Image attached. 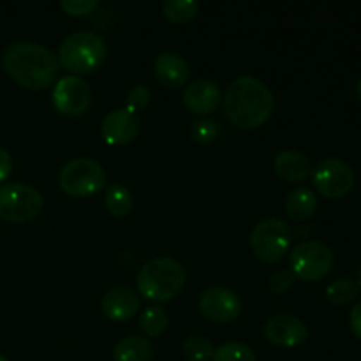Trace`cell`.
<instances>
[{
    "instance_id": "cell-14",
    "label": "cell",
    "mask_w": 361,
    "mask_h": 361,
    "mask_svg": "<svg viewBox=\"0 0 361 361\" xmlns=\"http://www.w3.org/2000/svg\"><path fill=\"white\" fill-rule=\"evenodd\" d=\"M222 101V94L219 85L208 78H200L192 83L187 85L183 92V102L187 108L197 115H207V113L215 111Z\"/></svg>"
},
{
    "instance_id": "cell-24",
    "label": "cell",
    "mask_w": 361,
    "mask_h": 361,
    "mask_svg": "<svg viewBox=\"0 0 361 361\" xmlns=\"http://www.w3.org/2000/svg\"><path fill=\"white\" fill-rule=\"evenodd\" d=\"M182 353L189 361H208L214 356V345L203 335H192L182 344Z\"/></svg>"
},
{
    "instance_id": "cell-19",
    "label": "cell",
    "mask_w": 361,
    "mask_h": 361,
    "mask_svg": "<svg viewBox=\"0 0 361 361\" xmlns=\"http://www.w3.org/2000/svg\"><path fill=\"white\" fill-rule=\"evenodd\" d=\"M286 210L289 217L295 221H305L312 217L314 212L317 210V196L309 187H296L288 194Z\"/></svg>"
},
{
    "instance_id": "cell-30",
    "label": "cell",
    "mask_w": 361,
    "mask_h": 361,
    "mask_svg": "<svg viewBox=\"0 0 361 361\" xmlns=\"http://www.w3.org/2000/svg\"><path fill=\"white\" fill-rule=\"evenodd\" d=\"M11 171H13V159L6 148L0 147V183L9 178Z\"/></svg>"
},
{
    "instance_id": "cell-15",
    "label": "cell",
    "mask_w": 361,
    "mask_h": 361,
    "mask_svg": "<svg viewBox=\"0 0 361 361\" xmlns=\"http://www.w3.org/2000/svg\"><path fill=\"white\" fill-rule=\"evenodd\" d=\"M102 312L113 321H127L134 317L140 309V298L127 286H115L102 296Z\"/></svg>"
},
{
    "instance_id": "cell-13",
    "label": "cell",
    "mask_w": 361,
    "mask_h": 361,
    "mask_svg": "<svg viewBox=\"0 0 361 361\" xmlns=\"http://www.w3.org/2000/svg\"><path fill=\"white\" fill-rule=\"evenodd\" d=\"M140 118L136 113L127 108H116L104 116L101 123V133L106 143L127 145L140 133Z\"/></svg>"
},
{
    "instance_id": "cell-29",
    "label": "cell",
    "mask_w": 361,
    "mask_h": 361,
    "mask_svg": "<svg viewBox=\"0 0 361 361\" xmlns=\"http://www.w3.org/2000/svg\"><path fill=\"white\" fill-rule=\"evenodd\" d=\"M293 284H295V275L289 270L275 271L270 279V289L274 293H277V295L289 291L293 288Z\"/></svg>"
},
{
    "instance_id": "cell-21",
    "label": "cell",
    "mask_w": 361,
    "mask_h": 361,
    "mask_svg": "<svg viewBox=\"0 0 361 361\" xmlns=\"http://www.w3.org/2000/svg\"><path fill=\"white\" fill-rule=\"evenodd\" d=\"M358 282L351 277L335 279L326 288V298L335 305H344L358 296Z\"/></svg>"
},
{
    "instance_id": "cell-27",
    "label": "cell",
    "mask_w": 361,
    "mask_h": 361,
    "mask_svg": "<svg viewBox=\"0 0 361 361\" xmlns=\"http://www.w3.org/2000/svg\"><path fill=\"white\" fill-rule=\"evenodd\" d=\"M152 99V92L150 88L147 87V85H136V87L133 88V90L127 94V109H130L133 113L140 111V109H143L145 106H148V102H150Z\"/></svg>"
},
{
    "instance_id": "cell-20",
    "label": "cell",
    "mask_w": 361,
    "mask_h": 361,
    "mask_svg": "<svg viewBox=\"0 0 361 361\" xmlns=\"http://www.w3.org/2000/svg\"><path fill=\"white\" fill-rule=\"evenodd\" d=\"M140 328L148 337H159L168 328V314L162 307L148 305L140 316Z\"/></svg>"
},
{
    "instance_id": "cell-8",
    "label": "cell",
    "mask_w": 361,
    "mask_h": 361,
    "mask_svg": "<svg viewBox=\"0 0 361 361\" xmlns=\"http://www.w3.org/2000/svg\"><path fill=\"white\" fill-rule=\"evenodd\" d=\"M41 192L27 183H7L0 187V217L9 222H27L42 210Z\"/></svg>"
},
{
    "instance_id": "cell-18",
    "label": "cell",
    "mask_w": 361,
    "mask_h": 361,
    "mask_svg": "<svg viewBox=\"0 0 361 361\" xmlns=\"http://www.w3.org/2000/svg\"><path fill=\"white\" fill-rule=\"evenodd\" d=\"M154 358V348L148 338L129 335L122 338L113 349V360L115 361H152Z\"/></svg>"
},
{
    "instance_id": "cell-5",
    "label": "cell",
    "mask_w": 361,
    "mask_h": 361,
    "mask_svg": "<svg viewBox=\"0 0 361 361\" xmlns=\"http://www.w3.org/2000/svg\"><path fill=\"white\" fill-rule=\"evenodd\" d=\"M59 182L63 192L69 196L87 197L106 185V171L95 159L76 157L63 164Z\"/></svg>"
},
{
    "instance_id": "cell-17",
    "label": "cell",
    "mask_w": 361,
    "mask_h": 361,
    "mask_svg": "<svg viewBox=\"0 0 361 361\" xmlns=\"http://www.w3.org/2000/svg\"><path fill=\"white\" fill-rule=\"evenodd\" d=\"M274 169L282 180L288 182H302L312 173V164L310 159L300 150H282L277 154L274 161Z\"/></svg>"
},
{
    "instance_id": "cell-9",
    "label": "cell",
    "mask_w": 361,
    "mask_h": 361,
    "mask_svg": "<svg viewBox=\"0 0 361 361\" xmlns=\"http://www.w3.org/2000/svg\"><path fill=\"white\" fill-rule=\"evenodd\" d=\"M314 187L328 200H341L348 196L356 183V175L351 166L338 157H328L312 168Z\"/></svg>"
},
{
    "instance_id": "cell-32",
    "label": "cell",
    "mask_w": 361,
    "mask_h": 361,
    "mask_svg": "<svg viewBox=\"0 0 361 361\" xmlns=\"http://www.w3.org/2000/svg\"><path fill=\"white\" fill-rule=\"evenodd\" d=\"M356 282H358V288H361V267H360V270H358V281H356Z\"/></svg>"
},
{
    "instance_id": "cell-16",
    "label": "cell",
    "mask_w": 361,
    "mask_h": 361,
    "mask_svg": "<svg viewBox=\"0 0 361 361\" xmlns=\"http://www.w3.org/2000/svg\"><path fill=\"white\" fill-rule=\"evenodd\" d=\"M155 76L164 87L178 88L189 80V63L175 51H162L155 59Z\"/></svg>"
},
{
    "instance_id": "cell-31",
    "label": "cell",
    "mask_w": 361,
    "mask_h": 361,
    "mask_svg": "<svg viewBox=\"0 0 361 361\" xmlns=\"http://www.w3.org/2000/svg\"><path fill=\"white\" fill-rule=\"evenodd\" d=\"M349 323H351L353 334L358 338H361V302H358L353 307L351 316H349Z\"/></svg>"
},
{
    "instance_id": "cell-23",
    "label": "cell",
    "mask_w": 361,
    "mask_h": 361,
    "mask_svg": "<svg viewBox=\"0 0 361 361\" xmlns=\"http://www.w3.org/2000/svg\"><path fill=\"white\" fill-rule=\"evenodd\" d=\"M200 4L196 0H168L162 4V13L175 23H185L197 14Z\"/></svg>"
},
{
    "instance_id": "cell-26",
    "label": "cell",
    "mask_w": 361,
    "mask_h": 361,
    "mask_svg": "<svg viewBox=\"0 0 361 361\" xmlns=\"http://www.w3.org/2000/svg\"><path fill=\"white\" fill-rule=\"evenodd\" d=\"M217 134L219 127L212 118H200L192 123V127H190V136H192V140L197 141V143H212V141L217 137Z\"/></svg>"
},
{
    "instance_id": "cell-11",
    "label": "cell",
    "mask_w": 361,
    "mask_h": 361,
    "mask_svg": "<svg viewBox=\"0 0 361 361\" xmlns=\"http://www.w3.org/2000/svg\"><path fill=\"white\" fill-rule=\"evenodd\" d=\"M200 309L204 317L215 323H229L242 312V300L235 291L222 286L207 288L200 296Z\"/></svg>"
},
{
    "instance_id": "cell-25",
    "label": "cell",
    "mask_w": 361,
    "mask_h": 361,
    "mask_svg": "<svg viewBox=\"0 0 361 361\" xmlns=\"http://www.w3.org/2000/svg\"><path fill=\"white\" fill-rule=\"evenodd\" d=\"M212 361H256V355L243 342H228L215 349Z\"/></svg>"
},
{
    "instance_id": "cell-3",
    "label": "cell",
    "mask_w": 361,
    "mask_h": 361,
    "mask_svg": "<svg viewBox=\"0 0 361 361\" xmlns=\"http://www.w3.org/2000/svg\"><path fill=\"white\" fill-rule=\"evenodd\" d=\"M185 277L180 261L173 257H155L137 271V291L152 302H166L182 291Z\"/></svg>"
},
{
    "instance_id": "cell-7",
    "label": "cell",
    "mask_w": 361,
    "mask_h": 361,
    "mask_svg": "<svg viewBox=\"0 0 361 361\" xmlns=\"http://www.w3.org/2000/svg\"><path fill=\"white\" fill-rule=\"evenodd\" d=\"M335 263V256L330 247L317 240L302 242L289 254V267L295 277L305 282L319 281L326 277Z\"/></svg>"
},
{
    "instance_id": "cell-22",
    "label": "cell",
    "mask_w": 361,
    "mask_h": 361,
    "mask_svg": "<svg viewBox=\"0 0 361 361\" xmlns=\"http://www.w3.org/2000/svg\"><path fill=\"white\" fill-rule=\"evenodd\" d=\"M106 208L111 212L113 215H118V217H123L130 212L133 208V194L127 187L120 185V183H113L111 187L108 189L104 197Z\"/></svg>"
},
{
    "instance_id": "cell-28",
    "label": "cell",
    "mask_w": 361,
    "mask_h": 361,
    "mask_svg": "<svg viewBox=\"0 0 361 361\" xmlns=\"http://www.w3.org/2000/svg\"><path fill=\"white\" fill-rule=\"evenodd\" d=\"M60 7L71 16H85L97 7V0H62Z\"/></svg>"
},
{
    "instance_id": "cell-1",
    "label": "cell",
    "mask_w": 361,
    "mask_h": 361,
    "mask_svg": "<svg viewBox=\"0 0 361 361\" xmlns=\"http://www.w3.org/2000/svg\"><path fill=\"white\" fill-rule=\"evenodd\" d=\"M2 63L14 81L30 90L49 87L60 71L59 56L51 49L28 41H18L7 46Z\"/></svg>"
},
{
    "instance_id": "cell-34",
    "label": "cell",
    "mask_w": 361,
    "mask_h": 361,
    "mask_svg": "<svg viewBox=\"0 0 361 361\" xmlns=\"http://www.w3.org/2000/svg\"><path fill=\"white\" fill-rule=\"evenodd\" d=\"M0 361H9V360H6V358H4V356H0Z\"/></svg>"
},
{
    "instance_id": "cell-12",
    "label": "cell",
    "mask_w": 361,
    "mask_h": 361,
    "mask_svg": "<svg viewBox=\"0 0 361 361\" xmlns=\"http://www.w3.org/2000/svg\"><path fill=\"white\" fill-rule=\"evenodd\" d=\"M264 335L268 341L282 348H295L305 342L309 330L302 319L291 314H277L264 324Z\"/></svg>"
},
{
    "instance_id": "cell-6",
    "label": "cell",
    "mask_w": 361,
    "mask_h": 361,
    "mask_svg": "<svg viewBox=\"0 0 361 361\" xmlns=\"http://www.w3.org/2000/svg\"><path fill=\"white\" fill-rule=\"evenodd\" d=\"M293 242L291 226L277 217L257 222L250 233V247L259 259L275 263L289 252Z\"/></svg>"
},
{
    "instance_id": "cell-33",
    "label": "cell",
    "mask_w": 361,
    "mask_h": 361,
    "mask_svg": "<svg viewBox=\"0 0 361 361\" xmlns=\"http://www.w3.org/2000/svg\"><path fill=\"white\" fill-rule=\"evenodd\" d=\"M358 95H360V99H361V78H360V81H358Z\"/></svg>"
},
{
    "instance_id": "cell-2",
    "label": "cell",
    "mask_w": 361,
    "mask_h": 361,
    "mask_svg": "<svg viewBox=\"0 0 361 361\" xmlns=\"http://www.w3.org/2000/svg\"><path fill=\"white\" fill-rule=\"evenodd\" d=\"M224 113L236 127L256 129L270 118L275 99L264 81L254 76H240L224 94Z\"/></svg>"
},
{
    "instance_id": "cell-10",
    "label": "cell",
    "mask_w": 361,
    "mask_h": 361,
    "mask_svg": "<svg viewBox=\"0 0 361 361\" xmlns=\"http://www.w3.org/2000/svg\"><path fill=\"white\" fill-rule=\"evenodd\" d=\"M55 108L69 116H80L92 102V92L87 81L78 74H67L60 78L51 92Z\"/></svg>"
},
{
    "instance_id": "cell-4",
    "label": "cell",
    "mask_w": 361,
    "mask_h": 361,
    "mask_svg": "<svg viewBox=\"0 0 361 361\" xmlns=\"http://www.w3.org/2000/svg\"><path fill=\"white\" fill-rule=\"evenodd\" d=\"M104 39L90 30H78L67 35L59 49V62L76 74H87L97 69L106 59Z\"/></svg>"
}]
</instances>
